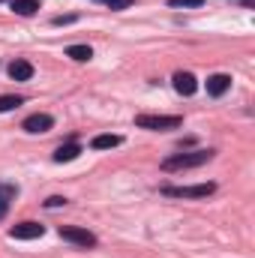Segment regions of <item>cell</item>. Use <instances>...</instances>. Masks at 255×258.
<instances>
[{
  "instance_id": "obj_1",
  "label": "cell",
  "mask_w": 255,
  "mask_h": 258,
  "mask_svg": "<svg viewBox=\"0 0 255 258\" xmlns=\"http://www.w3.org/2000/svg\"><path fill=\"white\" fill-rule=\"evenodd\" d=\"M213 159V150H189V153H174L162 162L165 171H183V168H198Z\"/></svg>"
},
{
  "instance_id": "obj_2",
  "label": "cell",
  "mask_w": 255,
  "mask_h": 258,
  "mask_svg": "<svg viewBox=\"0 0 255 258\" xmlns=\"http://www.w3.org/2000/svg\"><path fill=\"white\" fill-rule=\"evenodd\" d=\"M135 126L153 129V132H165V129L183 126V117H177V114H171V117H165V114H138L135 117Z\"/></svg>"
},
{
  "instance_id": "obj_3",
  "label": "cell",
  "mask_w": 255,
  "mask_h": 258,
  "mask_svg": "<svg viewBox=\"0 0 255 258\" xmlns=\"http://www.w3.org/2000/svg\"><path fill=\"white\" fill-rule=\"evenodd\" d=\"M216 189V183H195V186H165L162 192L171 198H207Z\"/></svg>"
},
{
  "instance_id": "obj_4",
  "label": "cell",
  "mask_w": 255,
  "mask_h": 258,
  "mask_svg": "<svg viewBox=\"0 0 255 258\" xmlns=\"http://www.w3.org/2000/svg\"><path fill=\"white\" fill-rule=\"evenodd\" d=\"M60 237L69 240V243H75V246H96V237L87 231V228H78V225H60Z\"/></svg>"
},
{
  "instance_id": "obj_5",
  "label": "cell",
  "mask_w": 255,
  "mask_h": 258,
  "mask_svg": "<svg viewBox=\"0 0 255 258\" xmlns=\"http://www.w3.org/2000/svg\"><path fill=\"white\" fill-rule=\"evenodd\" d=\"M42 234H45V225H39V222H18V225L9 231L12 240H36V237H42Z\"/></svg>"
},
{
  "instance_id": "obj_6",
  "label": "cell",
  "mask_w": 255,
  "mask_h": 258,
  "mask_svg": "<svg viewBox=\"0 0 255 258\" xmlns=\"http://www.w3.org/2000/svg\"><path fill=\"white\" fill-rule=\"evenodd\" d=\"M174 90L180 93V96H192L195 90H198V78L192 75V72H174Z\"/></svg>"
},
{
  "instance_id": "obj_7",
  "label": "cell",
  "mask_w": 255,
  "mask_h": 258,
  "mask_svg": "<svg viewBox=\"0 0 255 258\" xmlns=\"http://www.w3.org/2000/svg\"><path fill=\"white\" fill-rule=\"evenodd\" d=\"M51 126H54V117H51V114H30V117L21 123L24 132H33V135H36V132H48Z\"/></svg>"
},
{
  "instance_id": "obj_8",
  "label": "cell",
  "mask_w": 255,
  "mask_h": 258,
  "mask_svg": "<svg viewBox=\"0 0 255 258\" xmlns=\"http://www.w3.org/2000/svg\"><path fill=\"white\" fill-rule=\"evenodd\" d=\"M228 87H231V75H225V72H216V75L207 78V93L210 96H222Z\"/></svg>"
},
{
  "instance_id": "obj_9",
  "label": "cell",
  "mask_w": 255,
  "mask_h": 258,
  "mask_svg": "<svg viewBox=\"0 0 255 258\" xmlns=\"http://www.w3.org/2000/svg\"><path fill=\"white\" fill-rule=\"evenodd\" d=\"M9 78L12 81H30L33 78V66L27 63V60H12L9 63Z\"/></svg>"
},
{
  "instance_id": "obj_10",
  "label": "cell",
  "mask_w": 255,
  "mask_h": 258,
  "mask_svg": "<svg viewBox=\"0 0 255 258\" xmlns=\"http://www.w3.org/2000/svg\"><path fill=\"white\" fill-rule=\"evenodd\" d=\"M78 153H81V144H75V141L60 144L54 150V162H72V159H78Z\"/></svg>"
},
{
  "instance_id": "obj_11",
  "label": "cell",
  "mask_w": 255,
  "mask_h": 258,
  "mask_svg": "<svg viewBox=\"0 0 255 258\" xmlns=\"http://www.w3.org/2000/svg\"><path fill=\"white\" fill-rule=\"evenodd\" d=\"M66 57H72V60H78V63H87V60L93 57V48H90V45H69V48H66Z\"/></svg>"
},
{
  "instance_id": "obj_12",
  "label": "cell",
  "mask_w": 255,
  "mask_h": 258,
  "mask_svg": "<svg viewBox=\"0 0 255 258\" xmlns=\"http://www.w3.org/2000/svg\"><path fill=\"white\" fill-rule=\"evenodd\" d=\"M12 198H15V186H12V183H0V219L6 216V210H9V204H12Z\"/></svg>"
},
{
  "instance_id": "obj_13",
  "label": "cell",
  "mask_w": 255,
  "mask_h": 258,
  "mask_svg": "<svg viewBox=\"0 0 255 258\" xmlns=\"http://www.w3.org/2000/svg\"><path fill=\"white\" fill-rule=\"evenodd\" d=\"M36 9H39V0H12V12H15V15H24V18H27V15H33Z\"/></svg>"
},
{
  "instance_id": "obj_14",
  "label": "cell",
  "mask_w": 255,
  "mask_h": 258,
  "mask_svg": "<svg viewBox=\"0 0 255 258\" xmlns=\"http://www.w3.org/2000/svg\"><path fill=\"white\" fill-rule=\"evenodd\" d=\"M117 144H123L120 135H96L93 138V150H108V147H117Z\"/></svg>"
},
{
  "instance_id": "obj_15",
  "label": "cell",
  "mask_w": 255,
  "mask_h": 258,
  "mask_svg": "<svg viewBox=\"0 0 255 258\" xmlns=\"http://www.w3.org/2000/svg\"><path fill=\"white\" fill-rule=\"evenodd\" d=\"M24 99L21 96H0V114H6V111H12V108H18Z\"/></svg>"
},
{
  "instance_id": "obj_16",
  "label": "cell",
  "mask_w": 255,
  "mask_h": 258,
  "mask_svg": "<svg viewBox=\"0 0 255 258\" xmlns=\"http://www.w3.org/2000/svg\"><path fill=\"white\" fill-rule=\"evenodd\" d=\"M96 3H105L108 9H129L132 0H96Z\"/></svg>"
},
{
  "instance_id": "obj_17",
  "label": "cell",
  "mask_w": 255,
  "mask_h": 258,
  "mask_svg": "<svg viewBox=\"0 0 255 258\" xmlns=\"http://www.w3.org/2000/svg\"><path fill=\"white\" fill-rule=\"evenodd\" d=\"M204 0H168V6H174V9H180V6H201Z\"/></svg>"
},
{
  "instance_id": "obj_18",
  "label": "cell",
  "mask_w": 255,
  "mask_h": 258,
  "mask_svg": "<svg viewBox=\"0 0 255 258\" xmlns=\"http://www.w3.org/2000/svg\"><path fill=\"white\" fill-rule=\"evenodd\" d=\"M63 204H66L63 195H51V198L45 201V207H51V210H54V207H63Z\"/></svg>"
},
{
  "instance_id": "obj_19",
  "label": "cell",
  "mask_w": 255,
  "mask_h": 258,
  "mask_svg": "<svg viewBox=\"0 0 255 258\" xmlns=\"http://www.w3.org/2000/svg\"><path fill=\"white\" fill-rule=\"evenodd\" d=\"M69 21H75V15H57L54 18V24H69Z\"/></svg>"
}]
</instances>
